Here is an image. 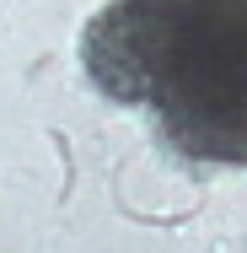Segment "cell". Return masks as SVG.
I'll return each instance as SVG.
<instances>
[{"mask_svg":"<svg viewBox=\"0 0 247 253\" xmlns=\"http://www.w3.org/2000/svg\"><path fill=\"white\" fill-rule=\"evenodd\" d=\"M81 65L107 102L145 108L172 151L247 167V0H107Z\"/></svg>","mask_w":247,"mask_h":253,"instance_id":"cell-1","label":"cell"}]
</instances>
